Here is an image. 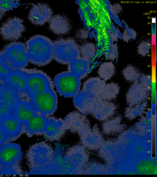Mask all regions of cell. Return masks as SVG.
I'll list each match as a JSON object with an SVG mask.
<instances>
[{
    "mask_svg": "<svg viewBox=\"0 0 157 177\" xmlns=\"http://www.w3.org/2000/svg\"><path fill=\"white\" fill-rule=\"evenodd\" d=\"M8 143L14 141L23 134V124L14 115L0 121Z\"/></svg>",
    "mask_w": 157,
    "mask_h": 177,
    "instance_id": "obj_9",
    "label": "cell"
},
{
    "mask_svg": "<svg viewBox=\"0 0 157 177\" xmlns=\"http://www.w3.org/2000/svg\"><path fill=\"white\" fill-rule=\"evenodd\" d=\"M121 120V116L117 115L105 121L102 125L105 132L108 134L119 132L124 127L123 124H120Z\"/></svg>",
    "mask_w": 157,
    "mask_h": 177,
    "instance_id": "obj_21",
    "label": "cell"
},
{
    "mask_svg": "<svg viewBox=\"0 0 157 177\" xmlns=\"http://www.w3.org/2000/svg\"><path fill=\"white\" fill-rule=\"evenodd\" d=\"M13 70L2 51H0V84L5 83L7 77Z\"/></svg>",
    "mask_w": 157,
    "mask_h": 177,
    "instance_id": "obj_25",
    "label": "cell"
},
{
    "mask_svg": "<svg viewBox=\"0 0 157 177\" xmlns=\"http://www.w3.org/2000/svg\"><path fill=\"white\" fill-rule=\"evenodd\" d=\"M68 66L69 72L81 79L87 74L89 64L88 60L80 57L69 64Z\"/></svg>",
    "mask_w": 157,
    "mask_h": 177,
    "instance_id": "obj_19",
    "label": "cell"
},
{
    "mask_svg": "<svg viewBox=\"0 0 157 177\" xmlns=\"http://www.w3.org/2000/svg\"><path fill=\"white\" fill-rule=\"evenodd\" d=\"M47 117L36 114L27 123L23 125V134L29 137L34 135L44 134L46 128Z\"/></svg>",
    "mask_w": 157,
    "mask_h": 177,
    "instance_id": "obj_12",
    "label": "cell"
},
{
    "mask_svg": "<svg viewBox=\"0 0 157 177\" xmlns=\"http://www.w3.org/2000/svg\"><path fill=\"white\" fill-rule=\"evenodd\" d=\"M105 84V81L99 77L89 78L84 83L82 88L97 96H101Z\"/></svg>",
    "mask_w": 157,
    "mask_h": 177,
    "instance_id": "obj_20",
    "label": "cell"
},
{
    "mask_svg": "<svg viewBox=\"0 0 157 177\" xmlns=\"http://www.w3.org/2000/svg\"><path fill=\"white\" fill-rule=\"evenodd\" d=\"M115 67L113 63L105 62L100 65L98 73L100 78L105 81L112 78L115 73Z\"/></svg>",
    "mask_w": 157,
    "mask_h": 177,
    "instance_id": "obj_24",
    "label": "cell"
},
{
    "mask_svg": "<svg viewBox=\"0 0 157 177\" xmlns=\"http://www.w3.org/2000/svg\"><path fill=\"white\" fill-rule=\"evenodd\" d=\"M54 82L58 92L65 97L76 95L81 85L80 79L69 71L57 74Z\"/></svg>",
    "mask_w": 157,
    "mask_h": 177,
    "instance_id": "obj_7",
    "label": "cell"
},
{
    "mask_svg": "<svg viewBox=\"0 0 157 177\" xmlns=\"http://www.w3.org/2000/svg\"><path fill=\"white\" fill-rule=\"evenodd\" d=\"M8 143L5 132L0 125V146Z\"/></svg>",
    "mask_w": 157,
    "mask_h": 177,
    "instance_id": "obj_31",
    "label": "cell"
},
{
    "mask_svg": "<svg viewBox=\"0 0 157 177\" xmlns=\"http://www.w3.org/2000/svg\"><path fill=\"white\" fill-rule=\"evenodd\" d=\"M49 27L51 31L57 35L67 34L71 29L69 19L65 15L57 14L52 17L49 21Z\"/></svg>",
    "mask_w": 157,
    "mask_h": 177,
    "instance_id": "obj_18",
    "label": "cell"
},
{
    "mask_svg": "<svg viewBox=\"0 0 157 177\" xmlns=\"http://www.w3.org/2000/svg\"><path fill=\"white\" fill-rule=\"evenodd\" d=\"M0 148V175H23L20 166L22 152L20 144L9 142Z\"/></svg>",
    "mask_w": 157,
    "mask_h": 177,
    "instance_id": "obj_2",
    "label": "cell"
},
{
    "mask_svg": "<svg viewBox=\"0 0 157 177\" xmlns=\"http://www.w3.org/2000/svg\"><path fill=\"white\" fill-rule=\"evenodd\" d=\"M25 69L27 73V95L30 98L45 90L53 89L52 81L45 73L35 69Z\"/></svg>",
    "mask_w": 157,
    "mask_h": 177,
    "instance_id": "obj_5",
    "label": "cell"
},
{
    "mask_svg": "<svg viewBox=\"0 0 157 177\" xmlns=\"http://www.w3.org/2000/svg\"><path fill=\"white\" fill-rule=\"evenodd\" d=\"M29 61L38 66H44L53 59V42L48 37L37 35L25 43Z\"/></svg>",
    "mask_w": 157,
    "mask_h": 177,
    "instance_id": "obj_1",
    "label": "cell"
},
{
    "mask_svg": "<svg viewBox=\"0 0 157 177\" xmlns=\"http://www.w3.org/2000/svg\"><path fill=\"white\" fill-rule=\"evenodd\" d=\"M52 15V10L48 5L39 3L34 5L31 8L28 18L33 24L40 26L49 21Z\"/></svg>",
    "mask_w": 157,
    "mask_h": 177,
    "instance_id": "obj_10",
    "label": "cell"
},
{
    "mask_svg": "<svg viewBox=\"0 0 157 177\" xmlns=\"http://www.w3.org/2000/svg\"><path fill=\"white\" fill-rule=\"evenodd\" d=\"M38 114L46 116L52 114L57 106V96L53 89L36 94L30 98Z\"/></svg>",
    "mask_w": 157,
    "mask_h": 177,
    "instance_id": "obj_6",
    "label": "cell"
},
{
    "mask_svg": "<svg viewBox=\"0 0 157 177\" xmlns=\"http://www.w3.org/2000/svg\"><path fill=\"white\" fill-rule=\"evenodd\" d=\"M120 88L114 82L105 84L101 95L102 100L110 101L116 98L120 92Z\"/></svg>",
    "mask_w": 157,
    "mask_h": 177,
    "instance_id": "obj_22",
    "label": "cell"
},
{
    "mask_svg": "<svg viewBox=\"0 0 157 177\" xmlns=\"http://www.w3.org/2000/svg\"><path fill=\"white\" fill-rule=\"evenodd\" d=\"M27 73L25 69H14L7 77L5 83L15 88L22 94L27 95Z\"/></svg>",
    "mask_w": 157,
    "mask_h": 177,
    "instance_id": "obj_13",
    "label": "cell"
},
{
    "mask_svg": "<svg viewBox=\"0 0 157 177\" xmlns=\"http://www.w3.org/2000/svg\"><path fill=\"white\" fill-rule=\"evenodd\" d=\"M117 108L115 104L110 101L101 99L96 104L91 114L96 119L105 121L113 117Z\"/></svg>",
    "mask_w": 157,
    "mask_h": 177,
    "instance_id": "obj_14",
    "label": "cell"
},
{
    "mask_svg": "<svg viewBox=\"0 0 157 177\" xmlns=\"http://www.w3.org/2000/svg\"><path fill=\"white\" fill-rule=\"evenodd\" d=\"M140 83L149 91L151 86V79L150 76L146 74L140 75L139 78Z\"/></svg>",
    "mask_w": 157,
    "mask_h": 177,
    "instance_id": "obj_30",
    "label": "cell"
},
{
    "mask_svg": "<svg viewBox=\"0 0 157 177\" xmlns=\"http://www.w3.org/2000/svg\"><path fill=\"white\" fill-rule=\"evenodd\" d=\"M122 74L127 81L134 83L138 81L141 75L137 68L131 65L127 66L123 70Z\"/></svg>",
    "mask_w": 157,
    "mask_h": 177,
    "instance_id": "obj_26",
    "label": "cell"
},
{
    "mask_svg": "<svg viewBox=\"0 0 157 177\" xmlns=\"http://www.w3.org/2000/svg\"><path fill=\"white\" fill-rule=\"evenodd\" d=\"M0 156H1V148H0Z\"/></svg>",
    "mask_w": 157,
    "mask_h": 177,
    "instance_id": "obj_32",
    "label": "cell"
},
{
    "mask_svg": "<svg viewBox=\"0 0 157 177\" xmlns=\"http://www.w3.org/2000/svg\"><path fill=\"white\" fill-rule=\"evenodd\" d=\"M14 108L0 102V121L13 115Z\"/></svg>",
    "mask_w": 157,
    "mask_h": 177,
    "instance_id": "obj_29",
    "label": "cell"
},
{
    "mask_svg": "<svg viewBox=\"0 0 157 177\" xmlns=\"http://www.w3.org/2000/svg\"><path fill=\"white\" fill-rule=\"evenodd\" d=\"M149 91L138 81L134 83L126 95V101L130 107L140 104L147 98Z\"/></svg>",
    "mask_w": 157,
    "mask_h": 177,
    "instance_id": "obj_11",
    "label": "cell"
},
{
    "mask_svg": "<svg viewBox=\"0 0 157 177\" xmlns=\"http://www.w3.org/2000/svg\"><path fill=\"white\" fill-rule=\"evenodd\" d=\"M147 105V103L144 102L135 106L127 107L125 112V117L129 120H132L139 116H141L145 112Z\"/></svg>",
    "mask_w": 157,
    "mask_h": 177,
    "instance_id": "obj_23",
    "label": "cell"
},
{
    "mask_svg": "<svg viewBox=\"0 0 157 177\" xmlns=\"http://www.w3.org/2000/svg\"><path fill=\"white\" fill-rule=\"evenodd\" d=\"M37 114L31 100H22L19 102L15 105L13 115L23 125L27 123L34 116Z\"/></svg>",
    "mask_w": 157,
    "mask_h": 177,
    "instance_id": "obj_17",
    "label": "cell"
},
{
    "mask_svg": "<svg viewBox=\"0 0 157 177\" xmlns=\"http://www.w3.org/2000/svg\"><path fill=\"white\" fill-rule=\"evenodd\" d=\"M19 1L15 0H0V20L8 11L20 5Z\"/></svg>",
    "mask_w": 157,
    "mask_h": 177,
    "instance_id": "obj_27",
    "label": "cell"
},
{
    "mask_svg": "<svg viewBox=\"0 0 157 177\" xmlns=\"http://www.w3.org/2000/svg\"><path fill=\"white\" fill-rule=\"evenodd\" d=\"M53 59L58 62L69 64L79 57V47L72 38L61 39L53 42Z\"/></svg>",
    "mask_w": 157,
    "mask_h": 177,
    "instance_id": "obj_3",
    "label": "cell"
},
{
    "mask_svg": "<svg viewBox=\"0 0 157 177\" xmlns=\"http://www.w3.org/2000/svg\"><path fill=\"white\" fill-rule=\"evenodd\" d=\"M23 99V94L15 88L6 83L0 84V102L15 107Z\"/></svg>",
    "mask_w": 157,
    "mask_h": 177,
    "instance_id": "obj_16",
    "label": "cell"
},
{
    "mask_svg": "<svg viewBox=\"0 0 157 177\" xmlns=\"http://www.w3.org/2000/svg\"><path fill=\"white\" fill-rule=\"evenodd\" d=\"M2 51L13 70L24 69L28 65L29 60L24 43L11 42L6 45Z\"/></svg>",
    "mask_w": 157,
    "mask_h": 177,
    "instance_id": "obj_4",
    "label": "cell"
},
{
    "mask_svg": "<svg viewBox=\"0 0 157 177\" xmlns=\"http://www.w3.org/2000/svg\"><path fill=\"white\" fill-rule=\"evenodd\" d=\"M79 51L81 57L88 60L91 59L94 53V46L89 43L81 45L79 47Z\"/></svg>",
    "mask_w": 157,
    "mask_h": 177,
    "instance_id": "obj_28",
    "label": "cell"
},
{
    "mask_svg": "<svg viewBox=\"0 0 157 177\" xmlns=\"http://www.w3.org/2000/svg\"><path fill=\"white\" fill-rule=\"evenodd\" d=\"M25 30L23 20L19 18H10L0 27V33L6 41L17 40L20 38Z\"/></svg>",
    "mask_w": 157,
    "mask_h": 177,
    "instance_id": "obj_8",
    "label": "cell"
},
{
    "mask_svg": "<svg viewBox=\"0 0 157 177\" xmlns=\"http://www.w3.org/2000/svg\"><path fill=\"white\" fill-rule=\"evenodd\" d=\"M66 128L64 120L61 119L53 117H47L44 134L50 140H56L63 135Z\"/></svg>",
    "mask_w": 157,
    "mask_h": 177,
    "instance_id": "obj_15",
    "label": "cell"
}]
</instances>
